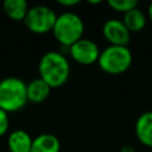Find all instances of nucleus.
Here are the masks:
<instances>
[{"mask_svg":"<svg viewBox=\"0 0 152 152\" xmlns=\"http://www.w3.org/2000/svg\"><path fill=\"white\" fill-rule=\"evenodd\" d=\"M39 77L45 81L50 88L63 86L70 75V64L66 57L58 51L44 53L38 65Z\"/></svg>","mask_w":152,"mask_h":152,"instance_id":"f257e3e1","label":"nucleus"},{"mask_svg":"<svg viewBox=\"0 0 152 152\" xmlns=\"http://www.w3.org/2000/svg\"><path fill=\"white\" fill-rule=\"evenodd\" d=\"M27 103L26 83L15 76L0 81V108L6 113L17 112Z\"/></svg>","mask_w":152,"mask_h":152,"instance_id":"f03ea898","label":"nucleus"},{"mask_svg":"<svg viewBox=\"0 0 152 152\" xmlns=\"http://www.w3.org/2000/svg\"><path fill=\"white\" fill-rule=\"evenodd\" d=\"M84 24L81 17L74 12H64L57 15L52 33L58 43L69 48L83 38Z\"/></svg>","mask_w":152,"mask_h":152,"instance_id":"7ed1b4c3","label":"nucleus"},{"mask_svg":"<svg viewBox=\"0 0 152 152\" xmlns=\"http://www.w3.org/2000/svg\"><path fill=\"white\" fill-rule=\"evenodd\" d=\"M133 61V56L128 46L108 45L99 56L97 64L107 74L119 75L129 69Z\"/></svg>","mask_w":152,"mask_h":152,"instance_id":"20e7f679","label":"nucleus"},{"mask_svg":"<svg viewBox=\"0 0 152 152\" xmlns=\"http://www.w3.org/2000/svg\"><path fill=\"white\" fill-rule=\"evenodd\" d=\"M57 14L56 12L45 5H36L28 8L24 24L33 33H46L52 31Z\"/></svg>","mask_w":152,"mask_h":152,"instance_id":"39448f33","label":"nucleus"},{"mask_svg":"<svg viewBox=\"0 0 152 152\" xmlns=\"http://www.w3.org/2000/svg\"><path fill=\"white\" fill-rule=\"evenodd\" d=\"M100 52L101 51L99 49V45L94 40L88 38H81L71 46H69L70 57L75 62L84 65H89L97 62Z\"/></svg>","mask_w":152,"mask_h":152,"instance_id":"423d86ee","label":"nucleus"},{"mask_svg":"<svg viewBox=\"0 0 152 152\" xmlns=\"http://www.w3.org/2000/svg\"><path fill=\"white\" fill-rule=\"evenodd\" d=\"M102 34L109 45L127 46L131 40V32L120 19L106 20L102 26Z\"/></svg>","mask_w":152,"mask_h":152,"instance_id":"0eeeda50","label":"nucleus"},{"mask_svg":"<svg viewBox=\"0 0 152 152\" xmlns=\"http://www.w3.org/2000/svg\"><path fill=\"white\" fill-rule=\"evenodd\" d=\"M134 132L140 144L147 147H152V110L144 112L138 116Z\"/></svg>","mask_w":152,"mask_h":152,"instance_id":"6e6552de","label":"nucleus"},{"mask_svg":"<svg viewBox=\"0 0 152 152\" xmlns=\"http://www.w3.org/2000/svg\"><path fill=\"white\" fill-rule=\"evenodd\" d=\"M7 145L10 152H31L32 138L26 131L15 129L10 133Z\"/></svg>","mask_w":152,"mask_h":152,"instance_id":"1a4fd4ad","label":"nucleus"},{"mask_svg":"<svg viewBox=\"0 0 152 152\" xmlns=\"http://www.w3.org/2000/svg\"><path fill=\"white\" fill-rule=\"evenodd\" d=\"M51 88L49 84L43 81L40 77L32 80L31 82L26 83V95H27V101L33 102V103H39L43 102L50 94Z\"/></svg>","mask_w":152,"mask_h":152,"instance_id":"9d476101","label":"nucleus"},{"mask_svg":"<svg viewBox=\"0 0 152 152\" xmlns=\"http://www.w3.org/2000/svg\"><path fill=\"white\" fill-rule=\"evenodd\" d=\"M59 139L51 133H42L32 139L31 152H59Z\"/></svg>","mask_w":152,"mask_h":152,"instance_id":"9b49d317","label":"nucleus"},{"mask_svg":"<svg viewBox=\"0 0 152 152\" xmlns=\"http://www.w3.org/2000/svg\"><path fill=\"white\" fill-rule=\"evenodd\" d=\"M122 23L125 24V26L131 33L139 32L142 28H145L146 23H147V15L139 7H135L124 14Z\"/></svg>","mask_w":152,"mask_h":152,"instance_id":"f8f14e48","label":"nucleus"},{"mask_svg":"<svg viewBox=\"0 0 152 152\" xmlns=\"http://www.w3.org/2000/svg\"><path fill=\"white\" fill-rule=\"evenodd\" d=\"M2 8L6 15L12 20L23 21L30 7L25 0H5Z\"/></svg>","mask_w":152,"mask_h":152,"instance_id":"ddd939ff","label":"nucleus"},{"mask_svg":"<svg viewBox=\"0 0 152 152\" xmlns=\"http://www.w3.org/2000/svg\"><path fill=\"white\" fill-rule=\"evenodd\" d=\"M108 6L115 12L125 14L126 12L138 7V1L137 0H109Z\"/></svg>","mask_w":152,"mask_h":152,"instance_id":"4468645a","label":"nucleus"},{"mask_svg":"<svg viewBox=\"0 0 152 152\" xmlns=\"http://www.w3.org/2000/svg\"><path fill=\"white\" fill-rule=\"evenodd\" d=\"M8 127H10L8 113H6L5 110H2L0 108V137H2L5 133H7Z\"/></svg>","mask_w":152,"mask_h":152,"instance_id":"2eb2a0df","label":"nucleus"},{"mask_svg":"<svg viewBox=\"0 0 152 152\" xmlns=\"http://www.w3.org/2000/svg\"><path fill=\"white\" fill-rule=\"evenodd\" d=\"M58 4L62 5V6H65V7H70V6L77 5L78 1H77V0H59Z\"/></svg>","mask_w":152,"mask_h":152,"instance_id":"dca6fc26","label":"nucleus"},{"mask_svg":"<svg viewBox=\"0 0 152 152\" xmlns=\"http://www.w3.org/2000/svg\"><path fill=\"white\" fill-rule=\"evenodd\" d=\"M120 152H135V151H134V147L133 146H131V145H124L120 148Z\"/></svg>","mask_w":152,"mask_h":152,"instance_id":"f3484780","label":"nucleus"},{"mask_svg":"<svg viewBox=\"0 0 152 152\" xmlns=\"http://www.w3.org/2000/svg\"><path fill=\"white\" fill-rule=\"evenodd\" d=\"M147 18L152 21V2L148 5V8H147Z\"/></svg>","mask_w":152,"mask_h":152,"instance_id":"a211bd4d","label":"nucleus"},{"mask_svg":"<svg viewBox=\"0 0 152 152\" xmlns=\"http://www.w3.org/2000/svg\"><path fill=\"white\" fill-rule=\"evenodd\" d=\"M6 152H10V151H6Z\"/></svg>","mask_w":152,"mask_h":152,"instance_id":"6ab92c4d","label":"nucleus"}]
</instances>
